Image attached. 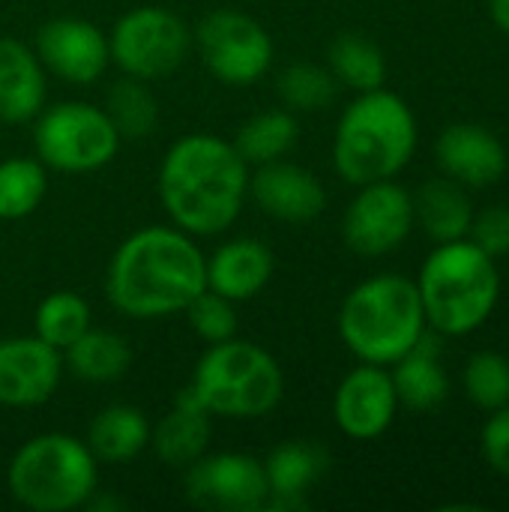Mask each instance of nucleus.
Returning a JSON list of instances; mask_svg holds the SVG:
<instances>
[{"mask_svg":"<svg viewBox=\"0 0 509 512\" xmlns=\"http://www.w3.org/2000/svg\"><path fill=\"white\" fill-rule=\"evenodd\" d=\"M462 384L468 399L483 411H498L509 405V360L498 351H477L465 369Z\"/></svg>","mask_w":509,"mask_h":512,"instance_id":"2f4dec72","label":"nucleus"},{"mask_svg":"<svg viewBox=\"0 0 509 512\" xmlns=\"http://www.w3.org/2000/svg\"><path fill=\"white\" fill-rule=\"evenodd\" d=\"M105 114L111 117L120 138H147L159 126V102L147 81L120 75L105 93Z\"/></svg>","mask_w":509,"mask_h":512,"instance_id":"c756f323","label":"nucleus"},{"mask_svg":"<svg viewBox=\"0 0 509 512\" xmlns=\"http://www.w3.org/2000/svg\"><path fill=\"white\" fill-rule=\"evenodd\" d=\"M90 321V303L78 291H51L39 300L33 312V336L63 354L78 336L93 327Z\"/></svg>","mask_w":509,"mask_h":512,"instance_id":"c85d7f7f","label":"nucleus"},{"mask_svg":"<svg viewBox=\"0 0 509 512\" xmlns=\"http://www.w3.org/2000/svg\"><path fill=\"white\" fill-rule=\"evenodd\" d=\"M417 291L426 324L441 336H468L480 330L501 297L495 258L465 240L438 243L420 267Z\"/></svg>","mask_w":509,"mask_h":512,"instance_id":"20e7f679","label":"nucleus"},{"mask_svg":"<svg viewBox=\"0 0 509 512\" xmlns=\"http://www.w3.org/2000/svg\"><path fill=\"white\" fill-rule=\"evenodd\" d=\"M192 48L204 69L225 87L258 84L276 57L267 27L240 9H213L192 30Z\"/></svg>","mask_w":509,"mask_h":512,"instance_id":"9d476101","label":"nucleus"},{"mask_svg":"<svg viewBox=\"0 0 509 512\" xmlns=\"http://www.w3.org/2000/svg\"><path fill=\"white\" fill-rule=\"evenodd\" d=\"M207 255L192 234L177 225H147L132 231L105 270L108 303L132 321L183 315L207 288Z\"/></svg>","mask_w":509,"mask_h":512,"instance_id":"f03ea898","label":"nucleus"},{"mask_svg":"<svg viewBox=\"0 0 509 512\" xmlns=\"http://www.w3.org/2000/svg\"><path fill=\"white\" fill-rule=\"evenodd\" d=\"M132 366L129 342L114 330L90 327L63 351V369H69L84 384H114Z\"/></svg>","mask_w":509,"mask_h":512,"instance_id":"393cba45","label":"nucleus"},{"mask_svg":"<svg viewBox=\"0 0 509 512\" xmlns=\"http://www.w3.org/2000/svg\"><path fill=\"white\" fill-rule=\"evenodd\" d=\"M480 447H483V459L489 462V468L509 480V405L492 411V417L483 426Z\"/></svg>","mask_w":509,"mask_h":512,"instance_id":"f704fd0d","label":"nucleus"},{"mask_svg":"<svg viewBox=\"0 0 509 512\" xmlns=\"http://www.w3.org/2000/svg\"><path fill=\"white\" fill-rule=\"evenodd\" d=\"M111 63L138 81L174 75L192 54V27L168 6H135L108 30Z\"/></svg>","mask_w":509,"mask_h":512,"instance_id":"1a4fd4ad","label":"nucleus"},{"mask_svg":"<svg viewBox=\"0 0 509 512\" xmlns=\"http://www.w3.org/2000/svg\"><path fill=\"white\" fill-rule=\"evenodd\" d=\"M342 219V240L354 255L381 258L396 252L414 231V195L396 180L357 186Z\"/></svg>","mask_w":509,"mask_h":512,"instance_id":"f8f14e48","label":"nucleus"},{"mask_svg":"<svg viewBox=\"0 0 509 512\" xmlns=\"http://www.w3.org/2000/svg\"><path fill=\"white\" fill-rule=\"evenodd\" d=\"M33 51L48 75L75 87H90L111 66L108 33L99 30L93 21L75 15L45 21L36 30Z\"/></svg>","mask_w":509,"mask_h":512,"instance_id":"ddd939ff","label":"nucleus"},{"mask_svg":"<svg viewBox=\"0 0 509 512\" xmlns=\"http://www.w3.org/2000/svg\"><path fill=\"white\" fill-rule=\"evenodd\" d=\"M48 195V168L36 156L0 162V222H18L39 210Z\"/></svg>","mask_w":509,"mask_h":512,"instance_id":"cd10ccee","label":"nucleus"},{"mask_svg":"<svg viewBox=\"0 0 509 512\" xmlns=\"http://www.w3.org/2000/svg\"><path fill=\"white\" fill-rule=\"evenodd\" d=\"M48 105V72L33 45L0 39V123L24 126Z\"/></svg>","mask_w":509,"mask_h":512,"instance_id":"aec40b11","label":"nucleus"},{"mask_svg":"<svg viewBox=\"0 0 509 512\" xmlns=\"http://www.w3.org/2000/svg\"><path fill=\"white\" fill-rule=\"evenodd\" d=\"M438 168L462 186L486 189L507 174L504 141L480 123H453L435 141Z\"/></svg>","mask_w":509,"mask_h":512,"instance_id":"f3484780","label":"nucleus"},{"mask_svg":"<svg viewBox=\"0 0 509 512\" xmlns=\"http://www.w3.org/2000/svg\"><path fill=\"white\" fill-rule=\"evenodd\" d=\"M339 81L333 78V72L321 63H291L279 72L276 78V93L282 108L294 111V114H312V111H324L333 99H336Z\"/></svg>","mask_w":509,"mask_h":512,"instance_id":"7c9ffc66","label":"nucleus"},{"mask_svg":"<svg viewBox=\"0 0 509 512\" xmlns=\"http://www.w3.org/2000/svg\"><path fill=\"white\" fill-rule=\"evenodd\" d=\"M231 141L249 165H267V162L285 159L297 147L300 123H297V114L288 108L258 111L249 120H243V126L237 129Z\"/></svg>","mask_w":509,"mask_h":512,"instance_id":"a878e982","label":"nucleus"},{"mask_svg":"<svg viewBox=\"0 0 509 512\" xmlns=\"http://www.w3.org/2000/svg\"><path fill=\"white\" fill-rule=\"evenodd\" d=\"M330 468V456L315 441H282L276 444L267 459V483H270V501L267 510L294 512L309 507V492L321 483V477Z\"/></svg>","mask_w":509,"mask_h":512,"instance_id":"a211bd4d","label":"nucleus"},{"mask_svg":"<svg viewBox=\"0 0 509 512\" xmlns=\"http://www.w3.org/2000/svg\"><path fill=\"white\" fill-rule=\"evenodd\" d=\"M417 150V117L393 90L360 93L333 132V168L351 186L393 180Z\"/></svg>","mask_w":509,"mask_h":512,"instance_id":"7ed1b4c3","label":"nucleus"},{"mask_svg":"<svg viewBox=\"0 0 509 512\" xmlns=\"http://www.w3.org/2000/svg\"><path fill=\"white\" fill-rule=\"evenodd\" d=\"M489 15H492L495 27L509 36V0H489Z\"/></svg>","mask_w":509,"mask_h":512,"instance_id":"c9c22d12","label":"nucleus"},{"mask_svg":"<svg viewBox=\"0 0 509 512\" xmlns=\"http://www.w3.org/2000/svg\"><path fill=\"white\" fill-rule=\"evenodd\" d=\"M186 324L189 330L204 342V345H216L225 342L231 336H237V303H231L228 297L204 288L186 309Z\"/></svg>","mask_w":509,"mask_h":512,"instance_id":"473e14b6","label":"nucleus"},{"mask_svg":"<svg viewBox=\"0 0 509 512\" xmlns=\"http://www.w3.org/2000/svg\"><path fill=\"white\" fill-rule=\"evenodd\" d=\"M468 240L474 246H480L486 255H492L495 261L509 255V207L495 204V207H486L483 213H477L471 219Z\"/></svg>","mask_w":509,"mask_h":512,"instance_id":"72a5a7b5","label":"nucleus"},{"mask_svg":"<svg viewBox=\"0 0 509 512\" xmlns=\"http://www.w3.org/2000/svg\"><path fill=\"white\" fill-rule=\"evenodd\" d=\"M213 438V417L186 384L171 411L150 429V447L156 459L168 468L186 471L195 459H201Z\"/></svg>","mask_w":509,"mask_h":512,"instance_id":"412c9836","label":"nucleus"},{"mask_svg":"<svg viewBox=\"0 0 509 512\" xmlns=\"http://www.w3.org/2000/svg\"><path fill=\"white\" fill-rule=\"evenodd\" d=\"M120 141L105 108L81 99L45 105L33 120L36 159L60 174H90L111 165Z\"/></svg>","mask_w":509,"mask_h":512,"instance_id":"6e6552de","label":"nucleus"},{"mask_svg":"<svg viewBox=\"0 0 509 512\" xmlns=\"http://www.w3.org/2000/svg\"><path fill=\"white\" fill-rule=\"evenodd\" d=\"M327 69L339 84L357 93L378 90L387 81V57L363 33H339L327 48Z\"/></svg>","mask_w":509,"mask_h":512,"instance_id":"bb28decb","label":"nucleus"},{"mask_svg":"<svg viewBox=\"0 0 509 512\" xmlns=\"http://www.w3.org/2000/svg\"><path fill=\"white\" fill-rule=\"evenodd\" d=\"M150 420L141 408L117 402L102 408L87 426V447L102 465H126L150 447Z\"/></svg>","mask_w":509,"mask_h":512,"instance_id":"5701e85b","label":"nucleus"},{"mask_svg":"<svg viewBox=\"0 0 509 512\" xmlns=\"http://www.w3.org/2000/svg\"><path fill=\"white\" fill-rule=\"evenodd\" d=\"M63 372V354L39 336L0 339V408L45 405L57 393Z\"/></svg>","mask_w":509,"mask_h":512,"instance_id":"2eb2a0df","label":"nucleus"},{"mask_svg":"<svg viewBox=\"0 0 509 512\" xmlns=\"http://www.w3.org/2000/svg\"><path fill=\"white\" fill-rule=\"evenodd\" d=\"M249 198L261 213L285 225H306L327 207L324 183L309 168L288 159L255 165L249 174Z\"/></svg>","mask_w":509,"mask_h":512,"instance_id":"dca6fc26","label":"nucleus"},{"mask_svg":"<svg viewBox=\"0 0 509 512\" xmlns=\"http://www.w3.org/2000/svg\"><path fill=\"white\" fill-rule=\"evenodd\" d=\"M390 375L399 405L411 411H435L450 396V378L441 363V345L435 336H429V330L405 357L393 363Z\"/></svg>","mask_w":509,"mask_h":512,"instance_id":"4be33fe9","label":"nucleus"},{"mask_svg":"<svg viewBox=\"0 0 509 512\" xmlns=\"http://www.w3.org/2000/svg\"><path fill=\"white\" fill-rule=\"evenodd\" d=\"M204 270L210 291L228 297L231 303H246L270 285L276 273V258L264 240L234 237L225 240L213 255H207Z\"/></svg>","mask_w":509,"mask_h":512,"instance_id":"6ab92c4d","label":"nucleus"},{"mask_svg":"<svg viewBox=\"0 0 509 512\" xmlns=\"http://www.w3.org/2000/svg\"><path fill=\"white\" fill-rule=\"evenodd\" d=\"M414 219L435 243L465 240L471 231V201L462 183L453 177H432L414 195Z\"/></svg>","mask_w":509,"mask_h":512,"instance_id":"b1692460","label":"nucleus"},{"mask_svg":"<svg viewBox=\"0 0 509 512\" xmlns=\"http://www.w3.org/2000/svg\"><path fill=\"white\" fill-rule=\"evenodd\" d=\"M186 501L207 512H261L270 501L264 459L249 453H204L183 471Z\"/></svg>","mask_w":509,"mask_h":512,"instance_id":"9b49d317","label":"nucleus"},{"mask_svg":"<svg viewBox=\"0 0 509 512\" xmlns=\"http://www.w3.org/2000/svg\"><path fill=\"white\" fill-rule=\"evenodd\" d=\"M189 387L210 417L258 420L279 408L285 396V375L267 348L231 336L207 345L192 369Z\"/></svg>","mask_w":509,"mask_h":512,"instance_id":"0eeeda50","label":"nucleus"},{"mask_svg":"<svg viewBox=\"0 0 509 512\" xmlns=\"http://www.w3.org/2000/svg\"><path fill=\"white\" fill-rule=\"evenodd\" d=\"M252 165L234 141L192 132L180 135L162 156L156 192L171 225L198 237L225 234L249 201Z\"/></svg>","mask_w":509,"mask_h":512,"instance_id":"f257e3e1","label":"nucleus"},{"mask_svg":"<svg viewBox=\"0 0 509 512\" xmlns=\"http://www.w3.org/2000/svg\"><path fill=\"white\" fill-rule=\"evenodd\" d=\"M429 330L417 282L381 273L348 291L339 309V336L360 363L393 366Z\"/></svg>","mask_w":509,"mask_h":512,"instance_id":"39448f33","label":"nucleus"},{"mask_svg":"<svg viewBox=\"0 0 509 512\" xmlns=\"http://www.w3.org/2000/svg\"><path fill=\"white\" fill-rule=\"evenodd\" d=\"M6 486L12 501L30 512L84 510L99 489V462L87 441L69 432H42L9 459Z\"/></svg>","mask_w":509,"mask_h":512,"instance_id":"423d86ee","label":"nucleus"},{"mask_svg":"<svg viewBox=\"0 0 509 512\" xmlns=\"http://www.w3.org/2000/svg\"><path fill=\"white\" fill-rule=\"evenodd\" d=\"M399 411V396L387 366L360 363L351 369L333 396V420L342 435L354 441L381 438Z\"/></svg>","mask_w":509,"mask_h":512,"instance_id":"4468645a","label":"nucleus"}]
</instances>
